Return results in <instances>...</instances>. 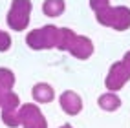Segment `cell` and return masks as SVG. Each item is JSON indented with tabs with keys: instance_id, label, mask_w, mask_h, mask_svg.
I'll use <instances>...</instances> for the list:
<instances>
[{
	"instance_id": "obj_8",
	"label": "cell",
	"mask_w": 130,
	"mask_h": 128,
	"mask_svg": "<svg viewBox=\"0 0 130 128\" xmlns=\"http://www.w3.org/2000/svg\"><path fill=\"white\" fill-rule=\"evenodd\" d=\"M101 106L106 108V110H116V106H117V99H116L114 95H105V97L101 99Z\"/></svg>"
},
{
	"instance_id": "obj_9",
	"label": "cell",
	"mask_w": 130,
	"mask_h": 128,
	"mask_svg": "<svg viewBox=\"0 0 130 128\" xmlns=\"http://www.w3.org/2000/svg\"><path fill=\"white\" fill-rule=\"evenodd\" d=\"M9 44H11L9 37H7L4 31H0V51H6L7 48H9Z\"/></svg>"
},
{
	"instance_id": "obj_7",
	"label": "cell",
	"mask_w": 130,
	"mask_h": 128,
	"mask_svg": "<svg viewBox=\"0 0 130 128\" xmlns=\"http://www.w3.org/2000/svg\"><path fill=\"white\" fill-rule=\"evenodd\" d=\"M35 97L40 99V101H50L51 99V90L48 86H44V84H39L35 88Z\"/></svg>"
},
{
	"instance_id": "obj_10",
	"label": "cell",
	"mask_w": 130,
	"mask_h": 128,
	"mask_svg": "<svg viewBox=\"0 0 130 128\" xmlns=\"http://www.w3.org/2000/svg\"><path fill=\"white\" fill-rule=\"evenodd\" d=\"M0 92H2V90H0ZM0 104H2V93H0Z\"/></svg>"
},
{
	"instance_id": "obj_2",
	"label": "cell",
	"mask_w": 130,
	"mask_h": 128,
	"mask_svg": "<svg viewBox=\"0 0 130 128\" xmlns=\"http://www.w3.org/2000/svg\"><path fill=\"white\" fill-rule=\"evenodd\" d=\"M126 77H128V71H126L121 64H119V66H114V70L110 71L108 84H110V86H114V88H117V86H121V84L126 81Z\"/></svg>"
},
{
	"instance_id": "obj_4",
	"label": "cell",
	"mask_w": 130,
	"mask_h": 128,
	"mask_svg": "<svg viewBox=\"0 0 130 128\" xmlns=\"http://www.w3.org/2000/svg\"><path fill=\"white\" fill-rule=\"evenodd\" d=\"M64 9V6H62V0H48V2L44 4V13L51 15V16H55V15H60Z\"/></svg>"
},
{
	"instance_id": "obj_1",
	"label": "cell",
	"mask_w": 130,
	"mask_h": 128,
	"mask_svg": "<svg viewBox=\"0 0 130 128\" xmlns=\"http://www.w3.org/2000/svg\"><path fill=\"white\" fill-rule=\"evenodd\" d=\"M31 6L28 0H13L11 9L7 13V24L13 29H24L28 24V15H29Z\"/></svg>"
},
{
	"instance_id": "obj_5",
	"label": "cell",
	"mask_w": 130,
	"mask_h": 128,
	"mask_svg": "<svg viewBox=\"0 0 130 128\" xmlns=\"http://www.w3.org/2000/svg\"><path fill=\"white\" fill-rule=\"evenodd\" d=\"M13 73L6 68H0V90H9L13 86Z\"/></svg>"
},
{
	"instance_id": "obj_3",
	"label": "cell",
	"mask_w": 130,
	"mask_h": 128,
	"mask_svg": "<svg viewBox=\"0 0 130 128\" xmlns=\"http://www.w3.org/2000/svg\"><path fill=\"white\" fill-rule=\"evenodd\" d=\"M62 104L66 112H77L79 110V99L73 95V92H66L62 97Z\"/></svg>"
},
{
	"instance_id": "obj_6",
	"label": "cell",
	"mask_w": 130,
	"mask_h": 128,
	"mask_svg": "<svg viewBox=\"0 0 130 128\" xmlns=\"http://www.w3.org/2000/svg\"><path fill=\"white\" fill-rule=\"evenodd\" d=\"M73 49H77V55H79V57H86V55L92 51L88 40H84V39H79V40H77V44H73Z\"/></svg>"
}]
</instances>
